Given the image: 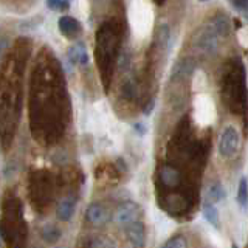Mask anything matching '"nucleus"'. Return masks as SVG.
Segmentation results:
<instances>
[{
    "mask_svg": "<svg viewBox=\"0 0 248 248\" xmlns=\"http://www.w3.org/2000/svg\"><path fill=\"white\" fill-rule=\"evenodd\" d=\"M70 95L58 58L48 48L37 54L30 78V130L37 143L51 146L61 141L70 121Z\"/></svg>",
    "mask_w": 248,
    "mask_h": 248,
    "instance_id": "1",
    "label": "nucleus"
},
{
    "mask_svg": "<svg viewBox=\"0 0 248 248\" xmlns=\"http://www.w3.org/2000/svg\"><path fill=\"white\" fill-rule=\"evenodd\" d=\"M30 51V39H17L0 70V141L5 149L11 146L22 116L23 78Z\"/></svg>",
    "mask_w": 248,
    "mask_h": 248,
    "instance_id": "2",
    "label": "nucleus"
},
{
    "mask_svg": "<svg viewBox=\"0 0 248 248\" xmlns=\"http://www.w3.org/2000/svg\"><path fill=\"white\" fill-rule=\"evenodd\" d=\"M124 39V25L118 19L104 20L96 30L95 59L104 92L108 93Z\"/></svg>",
    "mask_w": 248,
    "mask_h": 248,
    "instance_id": "3",
    "label": "nucleus"
},
{
    "mask_svg": "<svg viewBox=\"0 0 248 248\" xmlns=\"http://www.w3.org/2000/svg\"><path fill=\"white\" fill-rule=\"evenodd\" d=\"M220 93L223 104L231 113L247 116V76L245 65L239 58H232L225 64Z\"/></svg>",
    "mask_w": 248,
    "mask_h": 248,
    "instance_id": "4",
    "label": "nucleus"
},
{
    "mask_svg": "<svg viewBox=\"0 0 248 248\" xmlns=\"http://www.w3.org/2000/svg\"><path fill=\"white\" fill-rule=\"evenodd\" d=\"M27 234L28 228L23 220L22 202L14 196L6 197L3 203V216L0 220V236L6 240L10 248H23Z\"/></svg>",
    "mask_w": 248,
    "mask_h": 248,
    "instance_id": "5",
    "label": "nucleus"
},
{
    "mask_svg": "<svg viewBox=\"0 0 248 248\" xmlns=\"http://www.w3.org/2000/svg\"><path fill=\"white\" fill-rule=\"evenodd\" d=\"M30 196L31 200L42 206L53 197V178L45 169L36 170L30 177Z\"/></svg>",
    "mask_w": 248,
    "mask_h": 248,
    "instance_id": "6",
    "label": "nucleus"
},
{
    "mask_svg": "<svg viewBox=\"0 0 248 248\" xmlns=\"http://www.w3.org/2000/svg\"><path fill=\"white\" fill-rule=\"evenodd\" d=\"M219 41L220 37L216 34V31L211 28V25H205L203 28H200L199 33L194 36V48H196L200 54H214L219 48Z\"/></svg>",
    "mask_w": 248,
    "mask_h": 248,
    "instance_id": "7",
    "label": "nucleus"
},
{
    "mask_svg": "<svg viewBox=\"0 0 248 248\" xmlns=\"http://www.w3.org/2000/svg\"><path fill=\"white\" fill-rule=\"evenodd\" d=\"M240 146V135L237 129L228 126L223 129L222 135L219 138V154L225 158H232L239 151Z\"/></svg>",
    "mask_w": 248,
    "mask_h": 248,
    "instance_id": "8",
    "label": "nucleus"
},
{
    "mask_svg": "<svg viewBox=\"0 0 248 248\" xmlns=\"http://www.w3.org/2000/svg\"><path fill=\"white\" fill-rule=\"evenodd\" d=\"M158 182L163 188L166 189H175L183 185V172L180 168L172 165V163H165L160 166L158 170Z\"/></svg>",
    "mask_w": 248,
    "mask_h": 248,
    "instance_id": "9",
    "label": "nucleus"
},
{
    "mask_svg": "<svg viewBox=\"0 0 248 248\" xmlns=\"http://www.w3.org/2000/svg\"><path fill=\"white\" fill-rule=\"evenodd\" d=\"M126 234L132 248H144L146 245V230L143 222L134 220L126 225Z\"/></svg>",
    "mask_w": 248,
    "mask_h": 248,
    "instance_id": "10",
    "label": "nucleus"
},
{
    "mask_svg": "<svg viewBox=\"0 0 248 248\" xmlns=\"http://www.w3.org/2000/svg\"><path fill=\"white\" fill-rule=\"evenodd\" d=\"M196 70V61L192 58H182L175 62V65L172 68V76H170V81L180 82L186 81L188 78L194 73Z\"/></svg>",
    "mask_w": 248,
    "mask_h": 248,
    "instance_id": "11",
    "label": "nucleus"
},
{
    "mask_svg": "<svg viewBox=\"0 0 248 248\" xmlns=\"http://www.w3.org/2000/svg\"><path fill=\"white\" fill-rule=\"evenodd\" d=\"M138 217H140V206L135 202H124L116 209V220H118L120 225H124V227L130 222L138 220Z\"/></svg>",
    "mask_w": 248,
    "mask_h": 248,
    "instance_id": "12",
    "label": "nucleus"
},
{
    "mask_svg": "<svg viewBox=\"0 0 248 248\" xmlns=\"http://www.w3.org/2000/svg\"><path fill=\"white\" fill-rule=\"evenodd\" d=\"M58 28L65 37H75L82 31L79 20L72 17V16H62L58 20Z\"/></svg>",
    "mask_w": 248,
    "mask_h": 248,
    "instance_id": "13",
    "label": "nucleus"
},
{
    "mask_svg": "<svg viewBox=\"0 0 248 248\" xmlns=\"http://www.w3.org/2000/svg\"><path fill=\"white\" fill-rule=\"evenodd\" d=\"M67 56L70 59V62L78 67H85L89 64V53L87 48H85L84 44H75L68 48Z\"/></svg>",
    "mask_w": 248,
    "mask_h": 248,
    "instance_id": "14",
    "label": "nucleus"
},
{
    "mask_svg": "<svg viewBox=\"0 0 248 248\" xmlns=\"http://www.w3.org/2000/svg\"><path fill=\"white\" fill-rule=\"evenodd\" d=\"M211 28L216 31V34L219 37H227L231 31V22L230 17L225 13H217L213 16L211 22H209Z\"/></svg>",
    "mask_w": 248,
    "mask_h": 248,
    "instance_id": "15",
    "label": "nucleus"
},
{
    "mask_svg": "<svg viewBox=\"0 0 248 248\" xmlns=\"http://www.w3.org/2000/svg\"><path fill=\"white\" fill-rule=\"evenodd\" d=\"M87 220L93 225H104L108 220V213L99 203H92L87 208Z\"/></svg>",
    "mask_w": 248,
    "mask_h": 248,
    "instance_id": "16",
    "label": "nucleus"
},
{
    "mask_svg": "<svg viewBox=\"0 0 248 248\" xmlns=\"http://www.w3.org/2000/svg\"><path fill=\"white\" fill-rule=\"evenodd\" d=\"M75 205H76V200L73 197H64L58 205L56 209V216L61 222H68L70 219L73 217L75 213Z\"/></svg>",
    "mask_w": 248,
    "mask_h": 248,
    "instance_id": "17",
    "label": "nucleus"
},
{
    "mask_svg": "<svg viewBox=\"0 0 248 248\" xmlns=\"http://www.w3.org/2000/svg\"><path fill=\"white\" fill-rule=\"evenodd\" d=\"M202 213H203V217L206 219V222L209 225H213L214 228H219L220 227V217H219V211L214 203L211 202H205L203 206H202Z\"/></svg>",
    "mask_w": 248,
    "mask_h": 248,
    "instance_id": "18",
    "label": "nucleus"
},
{
    "mask_svg": "<svg viewBox=\"0 0 248 248\" xmlns=\"http://www.w3.org/2000/svg\"><path fill=\"white\" fill-rule=\"evenodd\" d=\"M225 197H227V191L220 182L213 183L206 191V202H211V203H219Z\"/></svg>",
    "mask_w": 248,
    "mask_h": 248,
    "instance_id": "19",
    "label": "nucleus"
},
{
    "mask_svg": "<svg viewBox=\"0 0 248 248\" xmlns=\"http://www.w3.org/2000/svg\"><path fill=\"white\" fill-rule=\"evenodd\" d=\"M121 95L127 101H132L138 96V82L134 76H129L121 85Z\"/></svg>",
    "mask_w": 248,
    "mask_h": 248,
    "instance_id": "20",
    "label": "nucleus"
},
{
    "mask_svg": "<svg viewBox=\"0 0 248 248\" xmlns=\"http://www.w3.org/2000/svg\"><path fill=\"white\" fill-rule=\"evenodd\" d=\"M42 239L46 244H56L61 239V230L54 225H45L42 228Z\"/></svg>",
    "mask_w": 248,
    "mask_h": 248,
    "instance_id": "21",
    "label": "nucleus"
},
{
    "mask_svg": "<svg viewBox=\"0 0 248 248\" xmlns=\"http://www.w3.org/2000/svg\"><path fill=\"white\" fill-rule=\"evenodd\" d=\"M237 203L247 208V178L242 177L240 178V183H239V189H237Z\"/></svg>",
    "mask_w": 248,
    "mask_h": 248,
    "instance_id": "22",
    "label": "nucleus"
},
{
    "mask_svg": "<svg viewBox=\"0 0 248 248\" xmlns=\"http://www.w3.org/2000/svg\"><path fill=\"white\" fill-rule=\"evenodd\" d=\"M45 3L50 10H54V11H64V10H68L70 8L68 0H46Z\"/></svg>",
    "mask_w": 248,
    "mask_h": 248,
    "instance_id": "23",
    "label": "nucleus"
},
{
    "mask_svg": "<svg viewBox=\"0 0 248 248\" xmlns=\"http://www.w3.org/2000/svg\"><path fill=\"white\" fill-rule=\"evenodd\" d=\"M161 248H186V245H185L183 237L175 236V237H172V239H169L168 242H166L165 245H163Z\"/></svg>",
    "mask_w": 248,
    "mask_h": 248,
    "instance_id": "24",
    "label": "nucleus"
},
{
    "mask_svg": "<svg viewBox=\"0 0 248 248\" xmlns=\"http://www.w3.org/2000/svg\"><path fill=\"white\" fill-rule=\"evenodd\" d=\"M230 3L234 6L237 11H242V13H245L248 8V0H230Z\"/></svg>",
    "mask_w": 248,
    "mask_h": 248,
    "instance_id": "25",
    "label": "nucleus"
},
{
    "mask_svg": "<svg viewBox=\"0 0 248 248\" xmlns=\"http://www.w3.org/2000/svg\"><path fill=\"white\" fill-rule=\"evenodd\" d=\"M8 46H10V42H8V39L5 36H0V62H2V58L5 51L8 50Z\"/></svg>",
    "mask_w": 248,
    "mask_h": 248,
    "instance_id": "26",
    "label": "nucleus"
},
{
    "mask_svg": "<svg viewBox=\"0 0 248 248\" xmlns=\"http://www.w3.org/2000/svg\"><path fill=\"white\" fill-rule=\"evenodd\" d=\"M154 106H155V99L152 98V99L149 101V103L146 104V107H144V115H149V113L154 110Z\"/></svg>",
    "mask_w": 248,
    "mask_h": 248,
    "instance_id": "27",
    "label": "nucleus"
},
{
    "mask_svg": "<svg viewBox=\"0 0 248 248\" xmlns=\"http://www.w3.org/2000/svg\"><path fill=\"white\" fill-rule=\"evenodd\" d=\"M134 129H135L137 132H140V135L146 134V127H144V124H141V123H137L135 126H134Z\"/></svg>",
    "mask_w": 248,
    "mask_h": 248,
    "instance_id": "28",
    "label": "nucleus"
},
{
    "mask_svg": "<svg viewBox=\"0 0 248 248\" xmlns=\"http://www.w3.org/2000/svg\"><path fill=\"white\" fill-rule=\"evenodd\" d=\"M154 2H155V3H157V5H163V3H165V2H166V0H154Z\"/></svg>",
    "mask_w": 248,
    "mask_h": 248,
    "instance_id": "29",
    "label": "nucleus"
},
{
    "mask_svg": "<svg viewBox=\"0 0 248 248\" xmlns=\"http://www.w3.org/2000/svg\"><path fill=\"white\" fill-rule=\"evenodd\" d=\"M231 248H239V247H237L236 244H232V245H231Z\"/></svg>",
    "mask_w": 248,
    "mask_h": 248,
    "instance_id": "30",
    "label": "nucleus"
},
{
    "mask_svg": "<svg viewBox=\"0 0 248 248\" xmlns=\"http://www.w3.org/2000/svg\"><path fill=\"white\" fill-rule=\"evenodd\" d=\"M199 2H208V0H199Z\"/></svg>",
    "mask_w": 248,
    "mask_h": 248,
    "instance_id": "31",
    "label": "nucleus"
},
{
    "mask_svg": "<svg viewBox=\"0 0 248 248\" xmlns=\"http://www.w3.org/2000/svg\"><path fill=\"white\" fill-rule=\"evenodd\" d=\"M34 248H37V247H34Z\"/></svg>",
    "mask_w": 248,
    "mask_h": 248,
    "instance_id": "32",
    "label": "nucleus"
}]
</instances>
